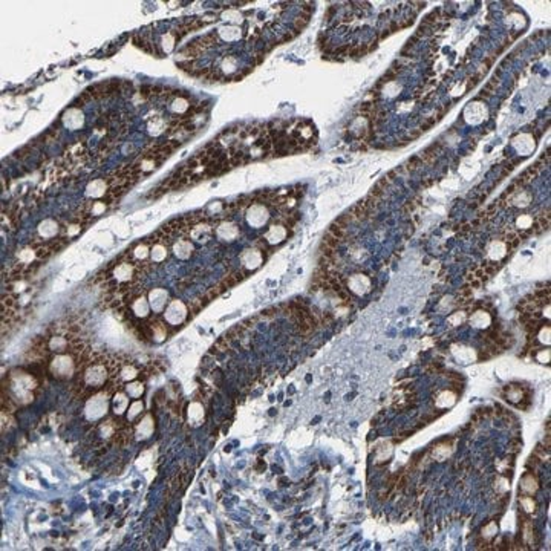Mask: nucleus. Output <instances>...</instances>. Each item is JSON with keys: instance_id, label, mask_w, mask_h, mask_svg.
Here are the masks:
<instances>
[{"instance_id": "f257e3e1", "label": "nucleus", "mask_w": 551, "mask_h": 551, "mask_svg": "<svg viewBox=\"0 0 551 551\" xmlns=\"http://www.w3.org/2000/svg\"><path fill=\"white\" fill-rule=\"evenodd\" d=\"M110 395H113V394L109 389L101 390V392H98V394H92L89 397V400L86 401L85 417L92 423L97 421V420H101L103 417H106L109 404L112 401V398H109Z\"/></svg>"}, {"instance_id": "f03ea898", "label": "nucleus", "mask_w": 551, "mask_h": 551, "mask_svg": "<svg viewBox=\"0 0 551 551\" xmlns=\"http://www.w3.org/2000/svg\"><path fill=\"white\" fill-rule=\"evenodd\" d=\"M189 317H191L190 308L187 303L179 300V298H171L163 313V321L169 328H178L184 325Z\"/></svg>"}, {"instance_id": "7ed1b4c3", "label": "nucleus", "mask_w": 551, "mask_h": 551, "mask_svg": "<svg viewBox=\"0 0 551 551\" xmlns=\"http://www.w3.org/2000/svg\"><path fill=\"white\" fill-rule=\"evenodd\" d=\"M146 297L148 300V305H150V311L155 314V316H159L164 313V309L167 308V305L170 303V293L166 290V288H152L146 291Z\"/></svg>"}, {"instance_id": "20e7f679", "label": "nucleus", "mask_w": 551, "mask_h": 551, "mask_svg": "<svg viewBox=\"0 0 551 551\" xmlns=\"http://www.w3.org/2000/svg\"><path fill=\"white\" fill-rule=\"evenodd\" d=\"M60 233H62L60 224L55 219L48 217V219L40 222L39 227H37V236H39L37 240H42V242H52V240L59 239L57 236H59Z\"/></svg>"}, {"instance_id": "39448f33", "label": "nucleus", "mask_w": 551, "mask_h": 551, "mask_svg": "<svg viewBox=\"0 0 551 551\" xmlns=\"http://www.w3.org/2000/svg\"><path fill=\"white\" fill-rule=\"evenodd\" d=\"M267 259L265 253L262 250H259L257 247L254 248H250V250H245L242 254H240V262H242V268L245 271H253L256 270L257 267L262 265V262Z\"/></svg>"}, {"instance_id": "423d86ee", "label": "nucleus", "mask_w": 551, "mask_h": 551, "mask_svg": "<svg viewBox=\"0 0 551 551\" xmlns=\"http://www.w3.org/2000/svg\"><path fill=\"white\" fill-rule=\"evenodd\" d=\"M502 395L505 397V400L510 401L513 404H519L521 401L527 397H531V390L522 386V384H507L504 389H502Z\"/></svg>"}, {"instance_id": "0eeeda50", "label": "nucleus", "mask_w": 551, "mask_h": 551, "mask_svg": "<svg viewBox=\"0 0 551 551\" xmlns=\"http://www.w3.org/2000/svg\"><path fill=\"white\" fill-rule=\"evenodd\" d=\"M291 233H293V230H290L288 227H285L282 224H273V225H270L268 232L265 233L263 239L267 240L268 245H277V244L283 242V240Z\"/></svg>"}, {"instance_id": "6e6552de", "label": "nucleus", "mask_w": 551, "mask_h": 551, "mask_svg": "<svg viewBox=\"0 0 551 551\" xmlns=\"http://www.w3.org/2000/svg\"><path fill=\"white\" fill-rule=\"evenodd\" d=\"M346 290L355 294H366L371 290V279L364 274H354L346 277Z\"/></svg>"}, {"instance_id": "1a4fd4ad", "label": "nucleus", "mask_w": 551, "mask_h": 551, "mask_svg": "<svg viewBox=\"0 0 551 551\" xmlns=\"http://www.w3.org/2000/svg\"><path fill=\"white\" fill-rule=\"evenodd\" d=\"M153 430H155V423H153V418H152L150 413L144 415V418L138 421V424L133 427L135 438L136 440H147V438H150V436L153 435Z\"/></svg>"}, {"instance_id": "9d476101", "label": "nucleus", "mask_w": 551, "mask_h": 551, "mask_svg": "<svg viewBox=\"0 0 551 551\" xmlns=\"http://www.w3.org/2000/svg\"><path fill=\"white\" fill-rule=\"evenodd\" d=\"M204 418H205V410H204V406L199 403V401H191L187 407V421L191 427H198L204 423Z\"/></svg>"}, {"instance_id": "9b49d317", "label": "nucleus", "mask_w": 551, "mask_h": 551, "mask_svg": "<svg viewBox=\"0 0 551 551\" xmlns=\"http://www.w3.org/2000/svg\"><path fill=\"white\" fill-rule=\"evenodd\" d=\"M539 487H541V484H539V479L534 475V470H528V472L522 476L519 491L522 493V495L533 496L534 493L539 490Z\"/></svg>"}, {"instance_id": "f8f14e48", "label": "nucleus", "mask_w": 551, "mask_h": 551, "mask_svg": "<svg viewBox=\"0 0 551 551\" xmlns=\"http://www.w3.org/2000/svg\"><path fill=\"white\" fill-rule=\"evenodd\" d=\"M129 398L130 397L126 394V390H117V392L112 395L110 404H112L113 415L121 417L124 412H127V409H129Z\"/></svg>"}, {"instance_id": "ddd939ff", "label": "nucleus", "mask_w": 551, "mask_h": 551, "mask_svg": "<svg viewBox=\"0 0 551 551\" xmlns=\"http://www.w3.org/2000/svg\"><path fill=\"white\" fill-rule=\"evenodd\" d=\"M521 531H522L524 545H530L533 548L536 545V530H534L533 522L530 519H522V522H521Z\"/></svg>"}, {"instance_id": "4468645a", "label": "nucleus", "mask_w": 551, "mask_h": 551, "mask_svg": "<svg viewBox=\"0 0 551 551\" xmlns=\"http://www.w3.org/2000/svg\"><path fill=\"white\" fill-rule=\"evenodd\" d=\"M124 390L130 398L140 400L144 394L146 386H144V381H141V380H133L127 384H124Z\"/></svg>"}, {"instance_id": "2eb2a0df", "label": "nucleus", "mask_w": 551, "mask_h": 551, "mask_svg": "<svg viewBox=\"0 0 551 551\" xmlns=\"http://www.w3.org/2000/svg\"><path fill=\"white\" fill-rule=\"evenodd\" d=\"M143 412H144V403H143L141 400H135L133 403L129 406V409H127V415H126V420H127L129 424L135 423L138 418L143 415Z\"/></svg>"}, {"instance_id": "dca6fc26", "label": "nucleus", "mask_w": 551, "mask_h": 551, "mask_svg": "<svg viewBox=\"0 0 551 551\" xmlns=\"http://www.w3.org/2000/svg\"><path fill=\"white\" fill-rule=\"evenodd\" d=\"M452 450H453L452 441H444V443H438L436 445H433L432 453L436 455L441 452V455H438V458H436V461H444V459L452 453Z\"/></svg>"}, {"instance_id": "f3484780", "label": "nucleus", "mask_w": 551, "mask_h": 551, "mask_svg": "<svg viewBox=\"0 0 551 551\" xmlns=\"http://www.w3.org/2000/svg\"><path fill=\"white\" fill-rule=\"evenodd\" d=\"M509 201L513 202V205H516V207H527L531 202V194L525 190H521V191H516Z\"/></svg>"}, {"instance_id": "a211bd4d", "label": "nucleus", "mask_w": 551, "mask_h": 551, "mask_svg": "<svg viewBox=\"0 0 551 551\" xmlns=\"http://www.w3.org/2000/svg\"><path fill=\"white\" fill-rule=\"evenodd\" d=\"M519 504L522 505V509L527 511V513H533L536 510V502L533 499V496H528V495H522L519 498Z\"/></svg>"}, {"instance_id": "6ab92c4d", "label": "nucleus", "mask_w": 551, "mask_h": 551, "mask_svg": "<svg viewBox=\"0 0 551 551\" xmlns=\"http://www.w3.org/2000/svg\"><path fill=\"white\" fill-rule=\"evenodd\" d=\"M496 533H498L496 522H488L484 528H482V537H484V542H488Z\"/></svg>"}, {"instance_id": "aec40b11", "label": "nucleus", "mask_w": 551, "mask_h": 551, "mask_svg": "<svg viewBox=\"0 0 551 551\" xmlns=\"http://www.w3.org/2000/svg\"><path fill=\"white\" fill-rule=\"evenodd\" d=\"M496 86H498V77H493L490 82L486 85V87H484V90L481 92V94L478 95V100H481V98H487V97H490L491 95V92L496 89Z\"/></svg>"}, {"instance_id": "412c9836", "label": "nucleus", "mask_w": 551, "mask_h": 551, "mask_svg": "<svg viewBox=\"0 0 551 551\" xmlns=\"http://www.w3.org/2000/svg\"><path fill=\"white\" fill-rule=\"evenodd\" d=\"M420 167H423V161H421V158H420V155H417V156H412L407 163L403 166V169L404 170H407V171H417Z\"/></svg>"}, {"instance_id": "4be33fe9", "label": "nucleus", "mask_w": 551, "mask_h": 551, "mask_svg": "<svg viewBox=\"0 0 551 551\" xmlns=\"http://www.w3.org/2000/svg\"><path fill=\"white\" fill-rule=\"evenodd\" d=\"M420 201H421V198L418 196V194H415V196L410 198L407 202H404V205L401 207V212H403V213H410V212H413V210H415L417 207L420 205Z\"/></svg>"}, {"instance_id": "5701e85b", "label": "nucleus", "mask_w": 551, "mask_h": 551, "mask_svg": "<svg viewBox=\"0 0 551 551\" xmlns=\"http://www.w3.org/2000/svg\"><path fill=\"white\" fill-rule=\"evenodd\" d=\"M519 228H522V232H528V230L531 228L533 225V217L528 216V214H522L521 217H518V221H516Z\"/></svg>"}, {"instance_id": "b1692460", "label": "nucleus", "mask_w": 551, "mask_h": 551, "mask_svg": "<svg viewBox=\"0 0 551 551\" xmlns=\"http://www.w3.org/2000/svg\"><path fill=\"white\" fill-rule=\"evenodd\" d=\"M507 447H509V449H507L509 453H511V455H518V453L521 452V449H522V441L518 438V436H513Z\"/></svg>"}, {"instance_id": "393cba45", "label": "nucleus", "mask_w": 551, "mask_h": 551, "mask_svg": "<svg viewBox=\"0 0 551 551\" xmlns=\"http://www.w3.org/2000/svg\"><path fill=\"white\" fill-rule=\"evenodd\" d=\"M519 164V158H514V159H510V163H507L505 166H502V171H501V179L502 178H505L507 175H510L511 171H513V169L516 167Z\"/></svg>"}, {"instance_id": "a878e982", "label": "nucleus", "mask_w": 551, "mask_h": 551, "mask_svg": "<svg viewBox=\"0 0 551 551\" xmlns=\"http://www.w3.org/2000/svg\"><path fill=\"white\" fill-rule=\"evenodd\" d=\"M466 318H467V313L466 311H456V313H453L449 317V321H450L453 326H458L459 323H463Z\"/></svg>"}, {"instance_id": "bb28decb", "label": "nucleus", "mask_w": 551, "mask_h": 551, "mask_svg": "<svg viewBox=\"0 0 551 551\" xmlns=\"http://www.w3.org/2000/svg\"><path fill=\"white\" fill-rule=\"evenodd\" d=\"M539 341H542L545 344L550 343V326L541 328V332H539Z\"/></svg>"}, {"instance_id": "cd10ccee", "label": "nucleus", "mask_w": 551, "mask_h": 551, "mask_svg": "<svg viewBox=\"0 0 551 551\" xmlns=\"http://www.w3.org/2000/svg\"><path fill=\"white\" fill-rule=\"evenodd\" d=\"M537 361H541V363H548L550 361V351L547 349V351H541L537 354Z\"/></svg>"}, {"instance_id": "c85d7f7f", "label": "nucleus", "mask_w": 551, "mask_h": 551, "mask_svg": "<svg viewBox=\"0 0 551 551\" xmlns=\"http://www.w3.org/2000/svg\"><path fill=\"white\" fill-rule=\"evenodd\" d=\"M436 181H435V178H427V179H423L421 181V187L423 189H429L430 186H433Z\"/></svg>"}]
</instances>
